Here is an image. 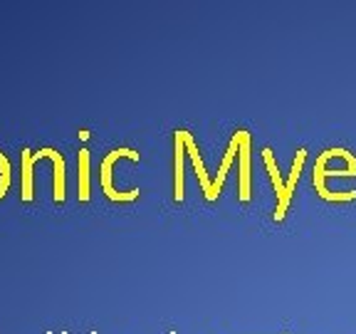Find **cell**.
Here are the masks:
<instances>
[{"mask_svg": "<svg viewBox=\"0 0 356 334\" xmlns=\"http://www.w3.org/2000/svg\"><path fill=\"white\" fill-rule=\"evenodd\" d=\"M122 156H126V159L131 161H139V154H136L134 148H114L109 156L104 159V164H102V188H104L107 198L109 201H117V203H126V201H136L139 198V191H117L114 186H111V168H114V161L122 159Z\"/></svg>", "mask_w": 356, "mask_h": 334, "instance_id": "1", "label": "cell"}, {"mask_svg": "<svg viewBox=\"0 0 356 334\" xmlns=\"http://www.w3.org/2000/svg\"><path fill=\"white\" fill-rule=\"evenodd\" d=\"M40 159H49L55 166V203H65V159L60 156V151L55 148H37L35 161L40 164Z\"/></svg>", "mask_w": 356, "mask_h": 334, "instance_id": "2", "label": "cell"}, {"mask_svg": "<svg viewBox=\"0 0 356 334\" xmlns=\"http://www.w3.org/2000/svg\"><path fill=\"white\" fill-rule=\"evenodd\" d=\"M240 146V198L247 201L250 198V154H247V131L235 134Z\"/></svg>", "mask_w": 356, "mask_h": 334, "instance_id": "3", "label": "cell"}, {"mask_svg": "<svg viewBox=\"0 0 356 334\" xmlns=\"http://www.w3.org/2000/svg\"><path fill=\"white\" fill-rule=\"evenodd\" d=\"M183 156H186V139L183 129L176 131V164H173V198L178 203L183 201Z\"/></svg>", "mask_w": 356, "mask_h": 334, "instance_id": "4", "label": "cell"}, {"mask_svg": "<svg viewBox=\"0 0 356 334\" xmlns=\"http://www.w3.org/2000/svg\"><path fill=\"white\" fill-rule=\"evenodd\" d=\"M20 164H23V201L30 203L35 191H32V171H35V164H32V151L25 148L20 154Z\"/></svg>", "mask_w": 356, "mask_h": 334, "instance_id": "5", "label": "cell"}, {"mask_svg": "<svg viewBox=\"0 0 356 334\" xmlns=\"http://www.w3.org/2000/svg\"><path fill=\"white\" fill-rule=\"evenodd\" d=\"M80 201H89V151H80Z\"/></svg>", "mask_w": 356, "mask_h": 334, "instance_id": "6", "label": "cell"}, {"mask_svg": "<svg viewBox=\"0 0 356 334\" xmlns=\"http://www.w3.org/2000/svg\"><path fill=\"white\" fill-rule=\"evenodd\" d=\"M62 334H67V332H62Z\"/></svg>", "mask_w": 356, "mask_h": 334, "instance_id": "7", "label": "cell"}, {"mask_svg": "<svg viewBox=\"0 0 356 334\" xmlns=\"http://www.w3.org/2000/svg\"><path fill=\"white\" fill-rule=\"evenodd\" d=\"M92 334H97V332H92Z\"/></svg>", "mask_w": 356, "mask_h": 334, "instance_id": "8", "label": "cell"}, {"mask_svg": "<svg viewBox=\"0 0 356 334\" xmlns=\"http://www.w3.org/2000/svg\"><path fill=\"white\" fill-rule=\"evenodd\" d=\"M47 334H52V332H47Z\"/></svg>", "mask_w": 356, "mask_h": 334, "instance_id": "9", "label": "cell"}, {"mask_svg": "<svg viewBox=\"0 0 356 334\" xmlns=\"http://www.w3.org/2000/svg\"><path fill=\"white\" fill-rule=\"evenodd\" d=\"M171 334H176V332H171Z\"/></svg>", "mask_w": 356, "mask_h": 334, "instance_id": "10", "label": "cell"}]
</instances>
